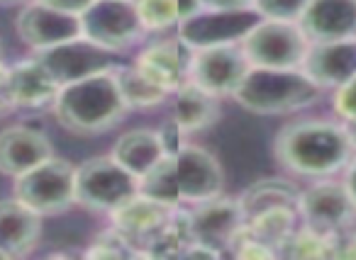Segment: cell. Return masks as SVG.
<instances>
[{
    "instance_id": "1",
    "label": "cell",
    "mask_w": 356,
    "mask_h": 260,
    "mask_svg": "<svg viewBox=\"0 0 356 260\" xmlns=\"http://www.w3.org/2000/svg\"><path fill=\"white\" fill-rule=\"evenodd\" d=\"M356 153V139L341 119L307 117L286 124L273 139V156L298 177H332Z\"/></svg>"
},
{
    "instance_id": "2",
    "label": "cell",
    "mask_w": 356,
    "mask_h": 260,
    "mask_svg": "<svg viewBox=\"0 0 356 260\" xmlns=\"http://www.w3.org/2000/svg\"><path fill=\"white\" fill-rule=\"evenodd\" d=\"M225 173L218 158L203 146L184 144L176 151L166 153L156 168L139 182L144 195L171 207L198 205L210 197L222 195Z\"/></svg>"
},
{
    "instance_id": "3",
    "label": "cell",
    "mask_w": 356,
    "mask_h": 260,
    "mask_svg": "<svg viewBox=\"0 0 356 260\" xmlns=\"http://www.w3.org/2000/svg\"><path fill=\"white\" fill-rule=\"evenodd\" d=\"M51 110L61 127L79 137L110 132L129 112L115 69L61 85Z\"/></svg>"
},
{
    "instance_id": "4",
    "label": "cell",
    "mask_w": 356,
    "mask_h": 260,
    "mask_svg": "<svg viewBox=\"0 0 356 260\" xmlns=\"http://www.w3.org/2000/svg\"><path fill=\"white\" fill-rule=\"evenodd\" d=\"M322 88L302 69L252 66L232 100L254 114H293L320 100Z\"/></svg>"
},
{
    "instance_id": "5",
    "label": "cell",
    "mask_w": 356,
    "mask_h": 260,
    "mask_svg": "<svg viewBox=\"0 0 356 260\" xmlns=\"http://www.w3.org/2000/svg\"><path fill=\"white\" fill-rule=\"evenodd\" d=\"M13 197L44 219L69 211L76 205V166L51 156L15 177Z\"/></svg>"
},
{
    "instance_id": "6",
    "label": "cell",
    "mask_w": 356,
    "mask_h": 260,
    "mask_svg": "<svg viewBox=\"0 0 356 260\" xmlns=\"http://www.w3.org/2000/svg\"><path fill=\"white\" fill-rule=\"evenodd\" d=\"M139 192V177L113 156H95L76 166V205L90 211H115Z\"/></svg>"
},
{
    "instance_id": "7",
    "label": "cell",
    "mask_w": 356,
    "mask_h": 260,
    "mask_svg": "<svg viewBox=\"0 0 356 260\" xmlns=\"http://www.w3.org/2000/svg\"><path fill=\"white\" fill-rule=\"evenodd\" d=\"M310 40L298 22L261 20L242 40V51L247 61L259 69H300Z\"/></svg>"
},
{
    "instance_id": "8",
    "label": "cell",
    "mask_w": 356,
    "mask_h": 260,
    "mask_svg": "<svg viewBox=\"0 0 356 260\" xmlns=\"http://www.w3.org/2000/svg\"><path fill=\"white\" fill-rule=\"evenodd\" d=\"M81 35L113 54L127 51L144 35L134 0H95L81 12Z\"/></svg>"
},
{
    "instance_id": "9",
    "label": "cell",
    "mask_w": 356,
    "mask_h": 260,
    "mask_svg": "<svg viewBox=\"0 0 356 260\" xmlns=\"http://www.w3.org/2000/svg\"><path fill=\"white\" fill-rule=\"evenodd\" d=\"M298 216H300L302 226H310V229L327 236H341L354 224L356 207L346 192L344 182L320 177L310 187L300 190Z\"/></svg>"
},
{
    "instance_id": "10",
    "label": "cell",
    "mask_w": 356,
    "mask_h": 260,
    "mask_svg": "<svg viewBox=\"0 0 356 260\" xmlns=\"http://www.w3.org/2000/svg\"><path fill=\"white\" fill-rule=\"evenodd\" d=\"M261 20L254 8H203L193 17L176 27V37L184 40L191 49L218 44H242L252 27Z\"/></svg>"
},
{
    "instance_id": "11",
    "label": "cell",
    "mask_w": 356,
    "mask_h": 260,
    "mask_svg": "<svg viewBox=\"0 0 356 260\" xmlns=\"http://www.w3.org/2000/svg\"><path fill=\"white\" fill-rule=\"evenodd\" d=\"M252 64L242 51V44H218L193 49L191 83L215 98H232Z\"/></svg>"
},
{
    "instance_id": "12",
    "label": "cell",
    "mask_w": 356,
    "mask_h": 260,
    "mask_svg": "<svg viewBox=\"0 0 356 260\" xmlns=\"http://www.w3.org/2000/svg\"><path fill=\"white\" fill-rule=\"evenodd\" d=\"M32 56L44 66L47 73L56 80L59 88L66 83L103 73V71H110L118 66V54L93 44L86 37L64 42V44H56L44 51H35Z\"/></svg>"
},
{
    "instance_id": "13",
    "label": "cell",
    "mask_w": 356,
    "mask_h": 260,
    "mask_svg": "<svg viewBox=\"0 0 356 260\" xmlns=\"http://www.w3.org/2000/svg\"><path fill=\"white\" fill-rule=\"evenodd\" d=\"M244 224L247 219H244L239 200H232V197H210V200L193 205V209L188 211L191 241L220 255L229 250Z\"/></svg>"
},
{
    "instance_id": "14",
    "label": "cell",
    "mask_w": 356,
    "mask_h": 260,
    "mask_svg": "<svg viewBox=\"0 0 356 260\" xmlns=\"http://www.w3.org/2000/svg\"><path fill=\"white\" fill-rule=\"evenodd\" d=\"M15 32L20 42L32 51H44L64 42L79 40L81 35V15L64 12L49 8L40 0H32L17 12Z\"/></svg>"
},
{
    "instance_id": "15",
    "label": "cell",
    "mask_w": 356,
    "mask_h": 260,
    "mask_svg": "<svg viewBox=\"0 0 356 260\" xmlns=\"http://www.w3.org/2000/svg\"><path fill=\"white\" fill-rule=\"evenodd\" d=\"M54 156L51 139L30 124H13L0 132V175L13 177L32 171Z\"/></svg>"
},
{
    "instance_id": "16",
    "label": "cell",
    "mask_w": 356,
    "mask_h": 260,
    "mask_svg": "<svg viewBox=\"0 0 356 260\" xmlns=\"http://www.w3.org/2000/svg\"><path fill=\"white\" fill-rule=\"evenodd\" d=\"M322 90H337L356 78V37L332 42H310L300 66Z\"/></svg>"
},
{
    "instance_id": "17",
    "label": "cell",
    "mask_w": 356,
    "mask_h": 260,
    "mask_svg": "<svg viewBox=\"0 0 356 260\" xmlns=\"http://www.w3.org/2000/svg\"><path fill=\"white\" fill-rule=\"evenodd\" d=\"M191 61H193V49L184 40L173 37L144 46L134 66L159 85H163L168 93H176L178 88L191 83Z\"/></svg>"
},
{
    "instance_id": "18",
    "label": "cell",
    "mask_w": 356,
    "mask_h": 260,
    "mask_svg": "<svg viewBox=\"0 0 356 260\" xmlns=\"http://www.w3.org/2000/svg\"><path fill=\"white\" fill-rule=\"evenodd\" d=\"M176 207L159 202L154 197L144 195L142 190L127 200L122 207H118L115 211H110L113 226L124 234L129 241H152L156 234H161L173 219H176Z\"/></svg>"
},
{
    "instance_id": "19",
    "label": "cell",
    "mask_w": 356,
    "mask_h": 260,
    "mask_svg": "<svg viewBox=\"0 0 356 260\" xmlns=\"http://www.w3.org/2000/svg\"><path fill=\"white\" fill-rule=\"evenodd\" d=\"M42 236V216L20 200H0V258H25L37 248Z\"/></svg>"
},
{
    "instance_id": "20",
    "label": "cell",
    "mask_w": 356,
    "mask_h": 260,
    "mask_svg": "<svg viewBox=\"0 0 356 260\" xmlns=\"http://www.w3.org/2000/svg\"><path fill=\"white\" fill-rule=\"evenodd\" d=\"M298 25L310 42L356 37V0H310Z\"/></svg>"
},
{
    "instance_id": "21",
    "label": "cell",
    "mask_w": 356,
    "mask_h": 260,
    "mask_svg": "<svg viewBox=\"0 0 356 260\" xmlns=\"http://www.w3.org/2000/svg\"><path fill=\"white\" fill-rule=\"evenodd\" d=\"M59 93L56 80L32 56L8 69V95L13 110H42L51 107Z\"/></svg>"
},
{
    "instance_id": "22",
    "label": "cell",
    "mask_w": 356,
    "mask_h": 260,
    "mask_svg": "<svg viewBox=\"0 0 356 260\" xmlns=\"http://www.w3.org/2000/svg\"><path fill=\"white\" fill-rule=\"evenodd\" d=\"M166 144L159 129L139 127L129 129V132L120 134V139L115 141L110 156L120 163L122 168H127L134 177H139V182L161 163V158L166 156Z\"/></svg>"
},
{
    "instance_id": "23",
    "label": "cell",
    "mask_w": 356,
    "mask_h": 260,
    "mask_svg": "<svg viewBox=\"0 0 356 260\" xmlns=\"http://www.w3.org/2000/svg\"><path fill=\"white\" fill-rule=\"evenodd\" d=\"M168 100H171V105H168V122L176 129H181L186 137L213 127L220 117L218 98L200 90L193 83L178 88L176 93L168 95Z\"/></svg>"
},
{
    "instance_id": "24",
    "label": "cell",
    "mask_w": 356,
    "mask_h": 260,
    "mask_svg": "<svg viewBox=\"0 0 356 260\" xmlns=\"http://www.w3.org/2000/svg\"><path fill=\"white\" fill-rule=\"evenodd\" d=\"M298 197H300V190L293 182L259 180L254 185H249L237 200L244 211V219H252V216L261 214V211L278 209V207H293V209H298Z\"/></svg>"
},
{
    "instance_id": "25",
    "label": "cell",
    "mask_w": 356,
    "mask_h": 260,
    "mask_svg": "<svg viewBox=\"0 0 356 260\" xmlns=\"http://www.w3.org/2000/svg\"><path fill=\"white\" fill-rule=\"evenodd\" d=\"M120 90L129 110H154L168 100V90L159 85L154 78H149L137 66H115Z\"/></svg>"
},
{
    "instance_id": "26",
    "label": "cell",
    "mask_w": 356,
    "mask_h": 260,
    "mask_svg": "<svg viewBox=\"0 0 356 260\" xmlns=\"http://www.w3.org/2000/svg\"><path fill=\"white\" fill-rule=\"evenodd\" d=\"M134 10H137L142 30L152 35L176 30L181 25L178 0H134Z\"/></svg>"
},
{
    "instance_id": "27",
    "label": "cell",
    "mask_w": 356,
    "mask_h": 260,
    "mask_svg": "<svg viewBox=\"0 0 356 260\" xmlns=\"http://www.w3.org/2000/svg\"><path fill=\"white\" fill-rule=\"evenodd\" d=\"M310 0H254V10L266 20L298 22Z\"/></svg>"
},
{
    "instance_id": "28",
    "label": "cell",
    "mask_w": 356,
    "mask_h": 260,
    "mask_svg": "<svg viewBox=\"0 0 356 260\" xmlns=\"http://www.w3.org/2000/svg\"><path fill=\"white\" fill-rule=\"evenodd\" d=\"M332 107L341 122L356 124V78L332 90Z\"/></svg>"
},
{
    "instance_id": "29",
    "label": "cell",
    "mask_w": 356,
    "mask_h": 260,
    "mask_svg": "<svg viewBox=\"0 0 356 260\" xmlns=\"http://www.w3.org/2000/svg\"><path fill=\"white\" fill-rule=\"evenodd\" d=\"M44 6L56 8V10H64V12H74V15H81L88 6H93L95 0H40Z\"/></svg>"
},
{
    "instance_id": "30",
    "label": "cell",
    "mask_w": 356,
    "mask_h": 260,
    "mask_svg": "<svg viewBox=\"0 0 356 260\" xmlns=\"http://www.w3.org/2000/svg\"><path fill=\"white\" fill-rule=\"evenodd\" d=\"M341 173H344V180L341 182H344L346 192H349L351 202H354V207H356V153H354V158L346 163V168Z\"/></svg>"
},
{
    "instance_id": "31",
    "label": "cell",
    "mask_w": 356,
    "mask_h": 260,
    "mask_svg": "<svg viewBox=\"0 0 356 260\" xmlns=\"http://www.w3.org/2000/svg\"><path fill=\"white\" fill-rule=\"evenodd\" d=\"M13 110L10 95H8V66L0 64V114Z\"/></svg>"
},
{
    "instance_id": "32",
    "label": "cell",
    "mask_w": 356,
    "mask_h": 260,
    "mask_svg": "<svg viewBox=\"0 0 356 260\" xmlns=\"http://www.w3.org/2000/svg\"><path fill=\"white\" fill-rule=\"evenodd\" d=\"M254 0H203V8H225V10H232V8H252Z\"/></svg>"
},
{
    "instance_id": "33",
    "label": "cell",
    "mask_w": 356,
    "mask_h": 260,
    "mask_svg": "<svg viewBox=\"0 0 356 260\" xmlns=\"http://www.w3.org/2000/svg\"><path fill=\"white\" fill-rule=\"evenodd\" d=\"M341 245H337V255H346V258H356V231L339 241Z\"/></svg>"
},
{
    "instance_id": "34",
    "label": "cell",
    "mask_w": 356,
    "mask_h": 260,
    "mask_svg": "<svg viewBox=\"0 0 356 260\" xmlns=\"http://www.w3.org/2000/svg\"><path fill=\"white\" fill-rule=\"evenodd\" d=\"M0 3H15V0H0Z\"/></svg>"
}]
</instances>
